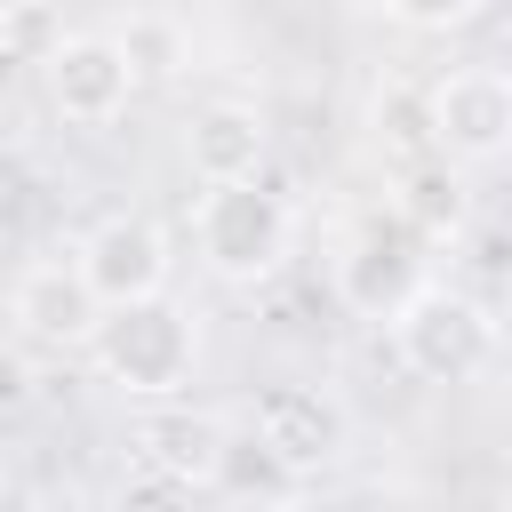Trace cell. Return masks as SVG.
I'll return each instance as SVG.
<instances>
[{
  "label": "cell",
  "instance_id": "1",
  "mask_svg": "<svg viewBox=\"0 0 512 512\" xmlns=\"http://www.w3.org/2000/svg\"><path fill=\"white\" fill-rule=\"evenodd\" d=\"M88 360L96 376L120 392V400H144V408H168L192 392L200 376V312L176 304V296H152V304H120L96 320L88 336Z\"/></svg>",
  "mask_w": 512,
  "mask_h": 512
},
{
  "label": "cell",
  "instance_id": "2",
  "mask_svg": "<svg viewBox=\"0 0 512 512\" xmlns=\"http://www.w3.org/2000/svg\"><path fill=\"white\" fill-rule=\"evenodd\" d=\"M192 256L224 288H264L296 256V208L264 176L248 184H200L192 192Z\"/></svg>",
  "mask_w": 512,
  "mask_h": 512
},
{
  "label": "cell",
  "instance_id": "3",
  "mask_svg": "<svg viewBox=\"0 0 512 512\" xmlns=\"http://www.w3.org/2000/svg\"><path fill=\"white\" fill-rule=\"evenodd\" d=\"M392 360L416 384H480L504 360V320L456 280H432L400 320H392Z\"/></svg>",
  "mask_w": 512,
  "mask_h": 512
},
{
  "label": "cell",
  "instance_id": "4",
  "mask_svg": "<svg viewBox=\"0 0 512 512\" xmlns=\"http://www.w3.org/2000/svg\"><path fill=\"white\" fill-rule=\"evenodd\" d=\"M424 144L448 168L512 160V64H448L424 88Z\"/></svg>",
  "mask_w": 512,
  "mask_h": 512
},
{
  "label": "cell",
  "instance_id": "5",
  "mask_svg": "<svg viewBox=\"0 0 512 512\" xmlns=\"http://www.w3.org/2000/svg\"><path fill=\"white\" fill-rule=\"evenodd\" d=\"M32 72H40V104L64 128H112L144 88V72H136L120 32H56Z\"/></svg>",
  "mask_w": 512,
  "mask_h": 512
},
{
  "label": "cell",
  "instance_id": "6",
  "mask_svg": "<svg viewBox=\"0 0 512 512\" xmlns=\"http://www.w3.org/2000/svg\"><path fill=\"white\" fill-rule=\"evenodd\" d=\"M72 256H80V280L96 288L104 312L152 304V296H168V280H176V240H168V224L144 216V208L96 216V224L72 240Z\"/></svg>",
  "mask_w": 512,
  "mask_h": 512
},
{
  "label": "cell",
  "instance_id": "7",
  "mask_svg": "<svg viewBox=\"0 0 512 512\" xmlns=\"http://www.w3.org/2000/svg\"><path fill=\"white\" fill-rule=\"evenodd\" d=\"M440 272H432V240H416L400 216L384 224H360L352 240H344V256H336V296H344V312H360V320H376V328H392L424 288H432Z\"/></svg>",
  "mask_w": 512,
  "mask_h": 512
},
{
  "label": "cell",
  "instance_id": "8",
  "mask_svg": "<svg viewBox=\"0 0 512 512\" xmlns=\"http://www.w3.org/2000/svg\"><path fill=\"white\" fill-rule=\"evenodd\" d=\"M96 320H104V304L80 280V256L72 248L64 256H32L16 272V288H8V328L24 344H40V352H88Z\"/></svg>",
  "mask_w": 512,
  "mask_h": 512
},
{
  "label": "cell",
  "instance_id": "9",
  "mask_svg": "<svg viewBox=\"0 0 512 512\" xmlns=\"http://www.w3.org/2000/svg\"><path fill=\"white\" fill-rule=\"evenodd\" d=\"M248 432L304 480V472H320V464H336L344 456V440H352V424H344V408L320 392V384H264L256 392V408H248Z\"/></svg>",
  "mask_w": 512,
  "mask_h": 512
},
{
  "label": "cell",
  "instance_id": "10",
  "mask_svg": "<svg viewBox=\"0 0 512 512\" xmlns=\"http://www.w3.org/2000/svg\"><path fill=\"white\" fill-rule=\"evenodd\" d=\"M264 152H272V136H264L256 104L216 96V104H200L184 120V168L200 184H248V176H264Z\"/></svg>",
  "mask_w": 512,
  "mask_h": 512
},
{
  "label": "cell",
  "instance_id": "11",
  "mask_svg": "<svg viewBox=\"0 0 512 512\" xmlns=\"http://www.w3.org/2000/svg\"><path fill=\"white\" fill-rule=\"evenodd\" d=\"M392 216H400L416 240H432V248L464 240V232H472V184H464V168L416 160V168L400 176V192H392Z\"/></svg>",
  "mask_w": 512,
  "mask_h": 512
},
{
  "label": "cell",
  "instance_id": "12",
  "mask_svg": "<svg viewBox=\"0 0 512 512\" xmlns=\"http://www.w3.org/2000/svg\"><path fill=\"white\" fill-rule=\"evenodd\" d=\"M224 440H232V424L192 416V408H176V400L144 424V456H152L168 480H184V488H216V472H224Z\"/></svg>",
  "mask_w": 512,
  "mask_h": 512
},
{
  "label": "cell",
  "instance_id": "13",
  "mask_svg": "<svg viewBox=\"0 0 512 512\" xmlns=\"http://www.w3.org/2000/svg\"><path fill=\"white\" fill-rule=\"evenodd\" d=\"M216 488L232 496V504H264V496H296V472L248 432V424H232V440H224V472H216Z\"/></svg>",
  "mask_w": 512,
  "mask_h": 512
},
{
  "label": "cell",
  "instance_id": "14",
  "mask_svg": "<svg viewBox=\"0 0 512 512\" xmlns=\"http://www.w3.org/2000/svg\"><path fill=\"white\" fill-rule=\"evenodd\" d=\"M120 40H128V56H136V72H144V80H184V64H192L184 24H176V16H160V8H136V16L120 24Z\"/></svg>",
  "mask_w": 512,
  "mask_h": 512
},
{
  "label": "cell",
  "instance_id": "15",
  "mask_svg": "<svg viewBox=\"0 0 512 512\" xmlns=\"http://www.w3.org/2000/svg\"><path fill=\"white\" fill-rule=\"evenodd\" d=\"M384 24H400V32H456V24H472L488 0H368Z\"/></svg>",
  "mask_w": 512,
  "mask_h": 512
},
{
  "label": "cell",
  "instance_id": "16",
  "mask_svg": "<svg viewBox=\"0 0 512 512\" xmlns=\"http://www.w3.org/2000/svg\"><path fill=\"white\" fill-rule=\"evenodd\" d=\"M240 512H312V504H304V488H296V496H264V504H240Z\"/></svg>",
  "mask_w": 512,
  "mask_h": 512
}]
</instances>
